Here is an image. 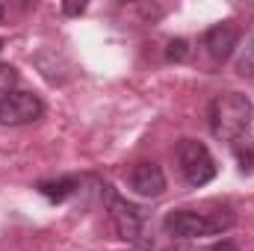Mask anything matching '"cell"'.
Wrapping results in <instances>:
<instances>
[{
    "mask_svg": "<svg viewBox=\"0 0 254 251\" xmlns=\"http://www.w3.org/2000/svg\"><path fill=\"white\" fill-rule=\"evenodd\" d=\"M210 251H240V249H237L231 240H222V243H216V246H213Z\"/></svg>",
    "mask_w": 254,
    "mask_h": 251,
    "instance_id": "5bb4252c",
    "label": "cell"
},
{
    "mask_svg": "<svg viewBox=\"0 0 254 251\" xmlns=\"http://www.w3.org/2000/svg\"><path fill=\"white\" fill-rule=\"evenodd\" d=\"M237 74H240V77H246V80H254V39L246 45L243 57L237 60Z\"/></svg>",
    "mask_w": 254,
    "mask_h": 251,
    "instance_id": "8fae6325",
    "label": "cell"
},
{
    "mask_svg": "<svg viewBox=\"0 0 254 251\" xmlns=\"http://www.w3.org/2000/svg\"><path fill=\"white\" fill-rule=\"evenodd\" d=\"M178 166H181V175L187 178L190 187H207L213 178H216V160L210 154V148L198 139H181L178 148Z\"/></svg>",
    "mask_w": 254,
    "mask_h": 251,
    "instance_id": "277c9868",
    "label": "cell"
},
{
    "mask_svg": "<svg viewBox=\"0 0 254 251\" xmlns=\"http://www.w3.org/2000/svg\"><path fill=\"white\" fill-rule=\"evenodd\" d=\"M42 113H45V104L33 92H12L9 98L0 101V125L6 127L33 125L36 119H42Z\"/></svg>",
    "mask_w": 254,
    "mask_h": 251,
    "instance_id": "5b68a950",
    "label": "cell"
},
{
    "mask_svg": "<svg viewBox=\"0 0 254 251\" xmlns=\"http://www.w3.org/2000/svg\"><path fill=\"white\" fill-rule=\"evenodd\" d=\"M237 45H240V27H237L234 21L216 24V27H210L207 36H204V48H207V54H210L216 63H225V60L234 54Z\"/></svg>",
    "mask_w": 254,
    "mask_h": 251,
    "instance_id": "52a82bcc",
    "label": "cell"
},
{
    "mask_svg": "<svg viewBox=\"0 0 254 251\" xmlns=\"http://www.w3.org/2000/svg\"><path fill=\"white\" fill-rule=\"evenodd\" d=\"M15 86H18V68L0 63V101L9 98V95L15 92Z\"/></svg>",
    "mask_w": 254,
    "mask_h": 251,
    "instance_id": "30bf717a",
    "label": "cell"
},
{
    "mask_svg": "<svg viewBox=\"0 0 254 251\" xmlns=\"http://www.w3.org/2000/svg\"><path fill=\"white\" fill-rule=\"evenodd\" d=\"M234 225V210H219L213 213H198V210H172L163 219V228L169 237L178 240H195V237H210L222 234Z\"/></svg>",
    "mask_w": 254,
    "mask_h": 251,
    "instance_id": "7a4b0ae2",
    "label": "cell"
},
{
    "mask_svg": "<svg viewBox=\"0 0 254 251\" xmlns=\"http://www.w3.org/2000/svg\"><path fill=\"white\" fill-rule=\"evenodd\" d=\"M3 45H6V42H3V39H0V51H3Z\"/></svg>",
    "mask_w": 254,
    "mask_h": 251,
    "instance_id": "9a60e30c",
    "label": "cell"
},
{
    "mask_svg": "<svg viewBox=\"0 0 254 251\" xmlns=\"http://www.w3.org/2000/svg\"><path fill=\"white\" fill-rule=\"evenodd\" d=\"M39 189V195H45L48 201H54V204H63L68 201L77 189H80V181L77 178H60V181H42V184H36Z\"/></svg>",
    "mask_w": 254,
    "mask_h": 251,
    "instance_id": "ba28073f",
    "label": "cell"
},
{
    "mask_svg": "<svg viewBox=\"0 0 254 251\" xmlns=\"http://www.w3.org/2000/svg\"><path fill=\"white\" fill-rule=\"evenodd\" d=\"M0 18H3V6H0Z\"/></svg>",
    "mask_w": 254,
    "mask_h": 251,
    "instance_id": "2e32d148",
    "label": "cell"
},
{
    "mask_svg": "<svg viewBox=\"0 0 254 251\" xmlns=\"http://www.w3.org/2000/svg\"><path fill=\"white\" fill-rule=\"evenodd\" d=\"M166 57H169L172 63H184V60L190 57V42H187V39H172Z\"/></svg>",
    "mask_w": 254,
    "mask_h": 251,
    "instance_id": "7c38bea8",
    "label": "cell"
},
{
    "mask_svg": "<svg viewBox=\"0 0 254 251\" xmlns=\"http://www.w3.org/2000/svg\"><path fill=\"white\" fill-rule=\"evenodd\" d=\"M252 101L240 92H222L210 101V133L219 142H237L249 133Z\"/></svg>",
    "mask_w": 254,
    "mask_h": 251,
    "instance_id": "6da1fadb",
    "label": "cell"
},
{
    "mask_svg": "<svg viewBox=\"0 0 254 251\" xmlns=\"http://www.w3.org/2000/svg\"><path fill=\"white\" fill-rule=\"evenodd\" d=\"M231 148H234V157L240 163V172L243 175L254 172V139L252 136H240L237 142H231Z\"/></svg>",
    "mask_w": 254,
    "mask_h": 251,
    "instance_id": "9c48e42d",
    "label": "cell"
},
{
    "mask_svg": "<svg viewBox=\"0 0 254 251\" xmlns=\"http://www.w3.org/2000/svg\"><path fill=\"white\" fill-rule=\"evenodd\" d=\"M127 184L142 198H160L166 192V175L157 163H136L127 175Z\"/></svg>",
    "mask_w": 254,
    "mask_h": 251,
    "instance_id": "8992f818",
    "label": "cell"
},
{
    "mask_svg": "<svg viewBox=\"0 0 254 251\" xmlns=\"http://www.w3.org/2000/svg\"><path fill=\"white\" fill-rule=\"evenodd\" d=\"M63 12L65 15H83V12H86V3H65Z\"/></svg>",
    "mask_w": 254,
    "mask_h": 251,
    "instance_id": "4fadbf2b",
    "label": "cell"
},
{
    "mask_svg": "<svg viewBox=\"0 0 254 251\" xmlns=\"http://www.w3.org/2000/svg\"><path fill=\"white\" fill-rule=\"evenodd\" d=\"M101 195H104V204H107V216H110V225L116 231L119 240H125L130 246H142L145 240V210L133 201H127L119 195V189L113 184H104L101 187Z\"/></svg>",
    "mask_w": 254,
    "mask_h": 251,
    "instance_id": "3957f363",
    "label": "cell"
}]
</instances>
